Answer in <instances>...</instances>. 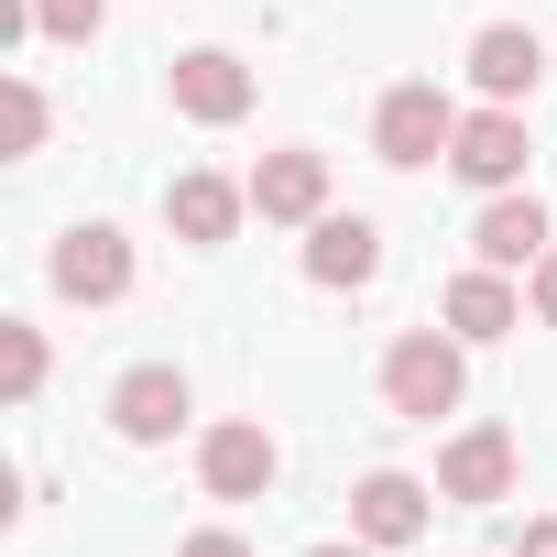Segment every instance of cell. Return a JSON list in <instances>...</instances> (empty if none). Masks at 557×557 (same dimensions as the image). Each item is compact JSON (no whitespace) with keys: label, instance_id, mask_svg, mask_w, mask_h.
Here are the masks:
<instances>
[{"label":"cell","instance_id":"1","mask_svg":"<svg viewBox=\"0 0 557 557\" xmlns=\"http://www.w3.org/2000/svg\"><path fill=\"white\" fill-rule=\"evenodd\" d=\"M459 350H470L459 329H405V339L383 350V405L416 416V426L459 416V394H470V361H459Z\"/></svg>","mask_w":557,"mask_h":557},{"label":"cell","instance_id":"2","mask_svg":"<svg viewBox=\"0 0 557 557\" xmlns=\"http://www.w3.org/2000/svg\"><path fill=\"white\" fill-rule=\"evenodd\" d=\"M448 143H459V110H448V88L437 77H405V88H383V110H372V153L383 164H448Z\"/></svg>","mask_w":557,"mask_h":557},{"label":"cell","instance_id":"3","mask_svg":"<svg viewBox=\"0 0 557 557\" xmlns=\"http://www.w3.org/2000/svg\"><path fill=\"white\" fill-rule=\"evenodd\" d=\"M197 481H208L219 503H262L273 481H285V448H273L262 416H219V426L197 437Z\"/></svg>","mask_w":557,"mask_h":557},{"label":"cell","instance_id":"4","mask_svg":"<svg viewBox=\"0 0 557 557\" xmlns=\"http://www.w3.org/2000/svg\"><path fill=\"white\" fill-rule=\"evenodd\" d=\"M45 273H55L66 307H121V296H132V240H121L110 219H77V230L45 251Z\"/></svg>","mask_w":557,"mask_h":557},{"label":"cell","instance_id":"5","mask_svg":"<svg viewBox=\"0 0 557 557\" xmlns=\"http://www.w3.org/2000/svg\"><path fill=\"white\" fill-rule=\"evenodd\" d=\"M524 110H503V99H481V110H459V143H448V164L481 186V197H503V186H524Z\"/></svg>","mask_w":557,"mask_h":557},{"label":"cell","instance_id":"6","mask_svg":"<svg viewBox=\"0 0 557 557\" xmlns=\"http://www.w3.org/2000/svg\"><path fill=\"white\" fill-rule=\"evenodd\" d=\"M164 88H175V110H186V121H208V132H230V121L251 110V66H240L230 45H186Z\"/></svg>","mask_w":557,"mask_h":557},{"label":"cell","instance_id":"7","mask_svg":"<svg viewBox=\"0 0 557 557\" xmlns=\"http://www.w3.org/2000/svg\"><path fill=\"white\" fill-rule=\"evenodd\" d=\"M557 251V230H546V208L524 197V186H503L481 219H470V262H492V273H535Z\"/></svg>","mask_w":557,"mask_h":557},{"label":"cell","instance_id":"8","mask_svg":"<svg viewBox=\"0 0 557 557\" xmlns=\"http://www.w3.org/2000/svg\"><path fill=\"white\" fill-rule=\"evenodd\" d=\"M186 405H197V394H186V372H175V361H143V372H121V383H110V426H121L132 448H164V437L186 426Z\"/></svg>","mask_w":557,"mask_h":557},{"label":"cell","instance_id":"9","mask_svg":"<svg viewBox=\"0 0 557 557\" xmlns=\"http://www.w3.org/2000/svg\"><path fill=\"white\" fill-rule=\"evenodd\" d=\"M426 503H437V492H426L416 470H361V481H350V535H361V546H416V535H426Z\"/></svg>","mask_w":557,"mask_h":557},{"label":"cell","instance_id":"10","mask_svg":"<svg viewBox=\"0 0 557 557\" xmlns=\"http://www.w3.org/2000/svg\"><path fill=\"white\" fill-rule=\"evenodd\" d=\"M251 208L285 219V230H318V219H329V153H307V143L262 153V164H251Z\"/></svg>","mask_w":557,"mask_h":557},{"label":"cell","instance_id":"11","mask_svg":"<svg viewBox=\"0 0 557 557\" xmlns=\"http://www.w3.org/2000/svg\"><path fill=\"white\" fill-rule=\"evenodd\" d=\"M383 273V230L361 219V208H329L318 230H307V285H329V296H361Z\"/></svg>","mask_w":557,"mask_h":557},{"label":"cell","instance_id":"12","mask_svg":"<svg viewBox=\"0 0 557 557\" xmlns=\"http://www.w3.org/2000/svg\"><path fill=\"white\" fill-rule=\"evenodd\" d=\"M535 77H546V45H535L524 23H481V34H470V88H481V99L524 110V99H535Z\"/></svg>","mask_w":557,"mask_h":557},{"label":"cell","instance_id":"13","mask_svg":"<svg viewBox=\"0 0 557 557\" xmlns=\"http://www.w3.org/2000/svg\"><path fill=\"white\" fill-rule=\"evenodd\" d=\"M240 208H251V186H230V175H208V164L164 186V230H175L186 251H219V240L240 230Z\"/></svg>","mask_w":557,"mask_h":557},{"label":"cell","instance_id":"14","mask_svg":"<svg viewBox=\"0 0 557 557\" xmlns=\"http://www.w3.org/2000/svg\"><path fill=\"white\" fill-rule=\"evenodd\" d=\"M437 318L481 350V339H513L524 329V296H513V273H492V262H470V273H448V296H437Z\"/></svg>","mask_w":557,"mask_h":557},{"label":"cell","instance_id":"15","mask_svg":"<svg viewBox=\"0 0 557 557\" xmlns=\"http://www.w3.org/2000/svg\"><path fill=\"white\" fill-rule=\"evenodd\" d=\"M437 492H448V503H503V492H513V437H503V426H459V437L437 448Z\"/></svg>","mask_w":557,"mask_h":557},{"label":"cell","instance_id":"16","mask_svg":"<svg viewBox=\"0 0 557 557\" xmlns=\"http://www.w3.org/2000/svg\"><path fill=\"white\" fill-rule=\"evenodd\" d=\"M45 372H55L45 329H34V318H0V394H12V405H34V394H45Z\"/></svg>","mask_w":557,"mask_h":557},{"label":"cell","instance_id":"17","mask_svg":"<svg viewBox=\"0 0 557 557\" xmlns=\"http://www.w3.org/2000/svg\"><path fill=\"white\" fill-rule=\"evenodd\" d=\"M110 23V0H34V34H55V45H88Z\"/></svg>","mask_w":557,"mask_h":557},{"label":"cell","instance_id":"18","mask_svg":"<svg viewBox=\"0 0 557 557\" xmlns=\"http://www.w3.org/2000/svg\"><path fill=\"white\" fill-rule=\"evenodd\" d=\"M12 153H45V88L12 66Z\"/></svg>","mask_w":557,"mask_h":557},{"label":"cell","instance_id":"19","mask_svg":"<svg viewBox=\"0 0 557 557\" xmlns=\"http://www.w3.org/2000/svg\"><path fill=\"white\" fill-rule=\"evenodd\" d=\"M524 307H535V318H546V329H557V251H546V262H535V273H524Z\"/></svg>","mask_w":557,"mask_h":557},{"label":"cell","instance_id":"20","mask_svg":"<svg viewBox=\"0 0 557 557\" xmlns=\"http://www.w3.org/2000/svg\"><path fill=\"white\" fill-rule=\"evenodd\" d=\"M175 557H251V546H240V535H230V524H197V535H186V546H175Z\"/></svg>","mask_w":557,"mask_h":557},{"label":"cell","instance_id":"21","mask_svg":"<svg viewBox=\"0 0 557 557\" xmlns=\"http://www.w3.org/2000/svg\"><path fill=\"white\" fill-rule=\"evenodd\" d=\"M513 557H557V513H535V524L513 535Z\"/></svg>","mask_w":557,"mask_h":557},{"label":"cell","instance_id":"22","mask_svg":"<svg viewBox=\"0 0 557 557\" xmlns=\"http://www.w3.org/2000/svg\"><path fill=\"white\" fill-rule=\"evenodd\" d=\"M307 557H383V546H361V535H350V546H307Z\"/></svg>","mask_w":557,"mask_h":557}]
</instances>
